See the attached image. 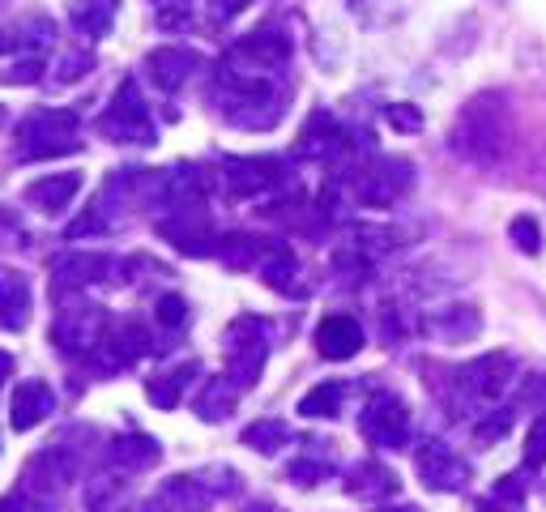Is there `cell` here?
<instances>
[{
    "label": "cell",
    "mask_w": 546,
    "mask_h": 512,
    "mask_svg": "<svg viewBox=\"0 0 546 512\" xmlns=\"http://www.w3.org/2000/svg\"><path fill=\"white\" fill-rule=\"evenodd\" d=\"M111 13H116V0H77V5H73V22H77L82 35L99 39L103 30H107V22H111Z\"/></svg>",
    "instance_id": "cell-13"
},
{
    "label": "cell",
    "mask_w": 546,
    "mask_h": 512,
    "mask_svg": "<svg viewBox=\"0 0 546 512\" xmlns=\"http://www.w3.org/2000/svg\"><path fill=\"white\" fill-rule=\"evenodd\" d=\"M43 77V60H22V64H13L9 73H0V86H30V82H39Z\"/></svg>",
    "instance_id": "cell-18"
},
{
    "label": "cell",
    "mask_w": 546,
    "mask_h": 512,
    "mask_svg": "<svg viewBox=\"0 0 546 512\" xmlns=\"http://www.w3.org/2000/svg\"><path fill=\"white\" fill-rule=\"evenodd\" d=\"M13 376V359L5 355V350H0V389H5V380Z\"/></svg>",
    "instance_id": "cell-25"
},
{
    "label": "cell",
    "mask_w": 546,
    "mask_h": 512,
    "mask_svg": "<svg viewBox=\"0 0 546 512\" xmlns=\"http://www.w3.org/2000/svg\"><path fill=\"white\" fill-rule=\"evenodd\" d=\"M77 188H82V171H56V175H39V180H30L22 197L43 214H60L64 205L77 197Z\"/></svg>",
    "instance_id": "cell-5"
},
{
    "label": "cell",
    "mask_w": 546,
    "mask_h": 512,
    "mask_svg": "<svg viewBox=\"0 0 546 512\" xmlns=\"http://www.w3.org/2000/svg\"><path fill=\"white\" fill-rule=\"evenodd\" d=\"M231 402H235V393H231V389H222V384L214 389V384H210V393H205L201 402H197V406H201L197 414H201V419H227Z\"/></svg>",
    "instance_id": "cell-17"
},
{
    "label": "cell",
    "mask_w": 546,
    "mask_h": 512,
    "mask_svg": "<svg viewBox=\"0 0 546 512\" xmlns=\"http://www.w3.org/2000/svg\"><path fill=\"white\" fill-rule=\"evenodd\" d=\"M525 461L529 466H546V419L529 431V448H525Z\"/></svg>",
    "instance_id": "cell-20"
},
{
    "label": "cell",
    "mask_w": 546,
    "mask_h": 512,
    "mask_svg": "<svg viewBox=\"0 0 546 512\" xmlns=\"http://www.w3.org/2000/svg\"><path fill=\"white\" fill-rule=\"evenodd\" d=\"M103 137L107 141H154V128H150V116H146V103H141V94L133 82H124L120 94L111 99V107L103 111Z\"/></svg>",
    "instance_id": "cell-2"
},
{
    "label": "cell",
    "mask_w": 546,
    "mask_h": 512,
    "mask_svg": "<svg viewBox=\"0 0 546 512\" xmlns=\"http://www.w3.org/2000/svg\"><path fill=\"white\" fill-rule=\"evenodd\" d=\"M30 308H35L30 282L22 274H5V278H0V329H5V333H22L30 325Z\"/></svg>",
    "instance_id": "cell-8"
},
{
    "label": "cell",
    "mask_w": 546,
    "mask_h": 512,
    "mask_svg": "<svg viewBox=\"0 0 546 512\" xmlns=\"http://www.w3.org/2000/svg\"><path fill=\"white\" fill-rule=\"evenodd\" d=\"M244 5H252V0H210L214 18H222V22H227V18H235V13L244 9Z\"/></svg>",
    "instance_id": "cell-24"
},
{
    "label": "cell",
    "mask_w": 546,
    "mask_h": 512,
    "mask_svg": "<svg viewBox=\"0 0 546 512\" xmlns=\"http://www.w3.org/2000/svg\"><path fill=\"white\" fill-rule=\"evenodd\" d=\"M13 146H18V158H26V163L69 154V150H77V116L64 107L30 111L18 124V133H13Z\"/></svg>",
    "instance_id": "cell-1"
},
{
    "label": "cell",
    "mask_w": 546,
    "mask_h": 512,
    "mask_svg": "<svg viewBox=\"0 0 546 512\" xmlns=\"http://www.w3.org/2000/svg\"><path fill=\"white\" fill-rule=\"evenodd\" d=\"M86 64H90V56H69V60H64V69H60L56 77H60V82H73V77H82V73H86Z\"/></svg>",
    "instance_id": "cell-23"
},
{
    "label": "cell",
    "mask_w": 546,
    "mask_h": 512,
    "mask_svg": "<svg viewBox=\"0 0 546 512\" xmlns=\"http://www.w3.org/2000/svg\"><path fill=\"white\" fill-rule=\"evenodd\" d=\"M393 512H414V508H393Z\"/></svg>",
    "instance_id": "cell-26"
},
{
    "label": "cell",
    "mask_w": 546,
    "mask_h": 512,
    "mask_svg": "<svg viewBox=\"0 0 546 512\" xmlns=\"http://www.w3.org/2000/svg\"><path fill=\"white\" fill-rule=\"evenodd\" d=\"M363 436L380 448H401L410 436V414L397 397H376L363 414Z\"/></svg>",
    "instance_id": "cell-3"
},
{
    "label": "cell",
    "mask_w": 546,
    "mask_h": 512,
    "mask_svg": "<svg viewBox=\"0 0 546 512\" xmlns=\"http://www.w3.org/2000/svg\"><path fill=\"white\" fill-rule=\"evenodd\" d=\"M188 64H192V56L188 52H175V47H158V52H150V60H146V69H150V77L163 90H175L188 77Z\"/></svg>",
    "instance_id": "cell-10"
},
{
    "label": "cell",
    "mask_w": 546,
    "mask_h": 512,
    "mask_svg": "<svg viewBox=\"0 0 546 512\" xmlns=\"http://www.w3.org/2000/svg\"><path fill=\"white\" fill-rule=\"evenodd\" d=\"M419 478H423L431 491H457V487L465 483V466H461L453 453H448L444 444L427 440V444L419 448Z\"/></svg>",
    "instance_id": "cell-6"
},
{
    "label": "cell",
    "mask_w": 546,
    "mask_h": 512,
    "mask_svg": "<svg viewBox=\"0 0 546 512\" xmlns=\"http://www.w3.org/2000/svg\"><path fill=\"white\" fill-rule=\"evenodd\" d=\"M188 376H192V367H180V372H163V376H154V380L146 384L150 402H154V406H163V410H171L175 402H180V393L188 389Z\"/></svg>",
    "instance_id": "cell-15"
},
{
    "label": "cell",
    "mask_w": 546,
    "mask_h": 512,
    "mask_svg": "<svg viewBox=\"0 0 546 512\" xmlns=\"http://www.w3.org/2000/svg\"><path fill=\"white\" fill-rule=\"evenodd\" d=\"M231 171V188L244 197V192H261V188H269L273 180H278V171H273V163L269 158H239V163H227Z\"/></svg>",
    "instance_id": "cell-9"
},
{
    "label": "cell",
    "mask_w": 546,
    "mask_h": 512,
    "mask_svg": "<svg viewBox=\"0 0 546 512\" xmlns=\"http://www.w3.org/2000/svg\"><path fill=\"white\" fill-rule=\"evenodd\" d=\"M316 350L325 359H355L359 350H363V329H359V320H350V316H329V320H320V329H316Z\"/></svg>",
    "instance_id": "cell-7"
},
{
    "label": "cell",
    "mask_w": 546,
    "mask_h": 512,
    "mask_svg": "<svg viewBox=\"0 0 546 512\" xmlns=\"http://www.w3.org/2000/svg\"><path fill=\"white\" fill-rule=\"evenodd\" d=\"M512 235H517V244L525 248V252H538V227L529 218H517L512 222Z\"/></svg>",
    "instance_id": "cell-21"
},
{
    "label": "cell",
    "mask_w": 546,
    "mask_h": 512,
    "mask_svg": "<svg viewBox=\"0 0 546 512\" xmlns=\"http://www.w3.org/2000/svg\"><path fill=\"white\" fill-rule=\"evenodd\" d=\"M52 410H56L52 389H47L43 380H22L18 389H13V402H9V423H13V431H30Z\"/></svg>",
    "instance_id": "cell-4"
},
{
    "label": "cell",
    "mask_w": 546,
    "mask_h": 512,
    "mask_svg": "<svg viewBox=\"0 0 546 512\" xmlns=\"http://www.w3.org/2000/svg\"><path fill=\"white\" fill-rule=\"evenodd\" d=\"M107 269H111V261H107V256H99V252H77V256L56 261V274L69 278V282H99Z\"/></svg>",
    "instance_id": "cell-12"
},
{
    "label": "cell",
    "mask_w": 546,
    "mask_h": 512,
    "mask_svg": "<svg viewBox=\"0 0 546 512\" xmlns=\"http://www.w3.org/2000/svg\"><path fill=\"white\" fill-rule=\"evenodd\" d=\"M111 461L124 470H146L158 461V444L150 436H128V440H116L111 444Z\"/></svg>",
    "instance_id": "cell-11"
},
{
    "label": "cell",
    "mask_w": 546,
    "mask_h": 512,
    "mask_svg": "<svg viewBox=\"0 0 546 512\" xmlns=\"http://www.w3.org/2000/svg\"><path fill=\"white\" fill-rule=\"evenodd\" d=\"M286 440V427L282 423H252L248 431H244V444H252L256 453H273Z\"/></svg>",
    "instance_id": "cell-16"
},
{
    "label": "cell",
    "mask_w": 546,
    "mask_h": 512,
    "mask_svg": "<svg viewBox=\"0 0 546 512\" xmlns=\"http://www.w3.org/2000/svg\"><path fill=\"white\" fill-rule=\"evenodd\" d=\"M342 397H346L342 384H320V389H312L299 402V414H308V419H333L342 410Z\"/></svg>",
    "instance_id": "cell-14"
},
{
    "label": "cell",
    "mask_w": 546,
    "mask_h": 512,
    "mask_svg": "<svg viewBox=\"0 0 546 512\" xmlns=\"http://www.w3.org/2000/svg\"><path fill=\"white\" fill-rule=\"evenodd\" d=\"M158 320H163V325H180V320H184V299L167 295L163 303H158Z\"/></svg>",
    "instance_id": "cell-22"
},
{
    "label": "cell",
    "mask_w": 546,
    "mask_h": 512,
    "mask_svg": "<svg viewBox=\"0 0 546 512\" xmlns=\"http://www.w3.org/2000/svg\"><path fill=\"white\" fill-rule=\"evenodd\" d=\"M384 120H389L393 128H401V133H410V128H419L423 124V116L414 107H401V103H393L389 111H384Z\"/></svg>",
    "instance_id": "cell-19"
}]
</instances>
